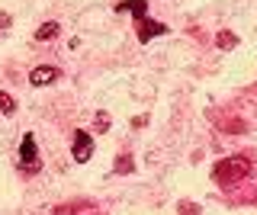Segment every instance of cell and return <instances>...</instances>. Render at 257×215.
Wrapping results in <instances>:
<instances>
[{"mask_svg":"<svg viewBox=\"0 0 257 215\" xmlns=\"http://www.w3.org/2000/svg\"><path fill=\"white\" fill-rule=\"evenodd\" d=\"M90 215H100V212H90Z\"/></svg>","mask_w":257,"mask_h":215,"instance_id":"cell-13","label":"cell"},{"mask_svg":"<svg viewBox=\"0 0 257 215\" xmlns=\"http://www.w3.org/2000/svg\"><path fill=\"white\" fill-rule=\"evenodd\" d=\"M215 45H219L222 52H228V49H235V45H238V36L235 33H219V36H215Z\"/></svg>","mask_w":257,"mask_h":215,"instance_id":"cell-8","label":"cell"},{"mask_svg":"<svg viewBox=\"0 0 257 215\" xmlns=\"http://www.w3.org/2000/svg\"><path fill=\"white\" fill-rule=\"evenodd\" d=\"M106 129H109V116L100 113V116H96V132H106Z\"/></svg>","mask_w":257,"mask_h":215,"instance_id":"cell-11","label":"cell"},{"mask_svg":"<svg viewBox=\"0 0 257 215\" xmlns=\"http://www.w3.org/2000/svg\"><path fill=\"white\" fill-rule=\"evenodd\" d=\"M71 154H74V161L77 164H87L93 157V141H90V135L87 132H74V145H71Z\"/></svg>","mask_w":257,"mask_h":215,"instance_id":"cell-2","label":"cell"},{"mask_svg":"<svg viewBox=\"0 0 257 215\" xmlns=\"http://www.w3.org/2000/svg\"><path fill=\"white\" fill-rule=\"evenodd\" d=\"M20 157H23V164H29V170H39V151H36V138L32 135H23Z\"/></svg>","mask_w":257,"mask_h":215,"instance_id":"cell-3","label":"cell"},{"mask_svg":"<svg viewBox=\"0 0 257 215\" xmlns=\"http://www.w3.org/2000/svg\"><path fill=\"white\" fill-rule=\"evenodd\" d=\"M116 13H132L135 20H142V17H148V4L145 0H122L116 7Z\"/></svg>","mask_w":257,"mask_h":215,"instance_id":"cell-6","label":"cell"},{"mask_svg":"<svg viewBox=\"0 0 257 215\" xmlns=\"http://www.w3.org/2000/svg\"><path fill=\"white\" fill-rule=\"evenodd\" d=\"M251 173V164H247V157H225L212 167V180L222 183V186H231V183H238L241 177H247Z\"/></svg>","mask_w":257,"mask_h":215,"instance_id":"cell-1","label":"cell"},{"mask_svg":"<svg viewBox=\"0 0 257 215\" xmlns=\"http://www.w3.org/2000/svg\"><path fill=\"white\" fill-rule=\"evenodd\" d=\"M164 33H167L164 23H155V20H148V17L139 20V42H151L155 36H164Z\"/></svg>","mask_w":257,"mask_h":215,"instance_id":"cell-4","label":"cell"},{"mask_svg":"<svg viewBox=\"0 0 257 215\" xmlns=\"http://www.w3.org/2000/svg\"><path fill=\"white\" fill-rule=\"evenodd\" d=\"M0 109H4L7 116H13V113H16V100L10 97V93H4V90H0Z\"/></svg>","mask_w":257,"mask_h":215,"instance_id":"cell-9","label":"cell"},{"mask_svg":"<svg viewBox=\"0 0 257 215\" xmlns=\"http://www.w3.org/2000/svg\"><path fill=\"white\" fill-rule=\"evenodd\" d=\"M52 81H58V68H52V65H42V68H32L29 71V84L32 87H45V84H52Z\"/></svg>","mask_w":257,"mask_h":215,"instance_id":"cell-5","label":"cell"},{"mask_svg":"<svg viewBox=\"0 0 257 215\" xmlns=\"http://www.w3.org/2000/svg\"><path fill=\"white\" fill-rule=\"evenodd\" d=\"M58 33H61V26H58L55 20H48V23H42V26L36 29V42H52Z\"/></svg>","mask_w":257,"mask_h":215,"instance_id":"cell-7","label":"cell"},{"mask_svg":"<svg viewBox=\"0 0 257 215\" xmlns=\"http://www.w3.org/2000/svg\"><path fill=\"white\" fill-rule=\"evenodd\" d=\"M116 173H132V157H119V161H116Z\"/></svg>","mask_w":257,"mask_h":215,"instance_id":"cell-10","label":"cell"},{"mask_svg":"<svg viewBox=\"0 0 257 215\" xmlns=\"http://www.w3.org/2000/svg\"><path fill=\"white\" fill-rule=\"evenodd\" d=\"M0 26H4V29L10 26V17H7V13H0Z\"/></svg>","mask_w":257,"mask_h":215,"instance_id":"cell-12","label":"cell"}]
</instances>
